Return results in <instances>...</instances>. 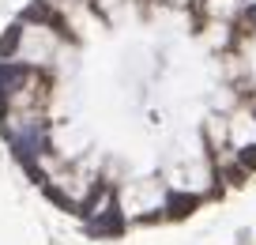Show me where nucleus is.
I'll return each instance as SVG.
<instances>
[{"label":"nucleus","instance_id":"1","mask_svg":"<svg viewBox=\"0 0 256 245\" xmlns=\"http://www.w3.org/2000/svg\"><path fill=\"white\" fill-rule=\"evenodd\" d=\"M192 207H196V196H174L170 200V211L174 215H188Z\"/></svg>","mask_w":256,"mask_h":245},{"label":"nucleus","instance_id":"2","mask_svg":"<svg viewBox=\"0 0 256 245\" xmlns=\"http://www.w3.org/2000/svg\"><path fill=\"white\" fill-rule=\"evenodd\" d=\"M16 46H19V27H12V31L4 34V38H0V57H8Z\"/></svg>","mask_w":256,"mask_h":245},{"label":"nucleus","instance_id":"3","mask_svg":"<svg viewBox=\"0 0 256 245\" xmlns=\"http://www.w3.org/2000/svg\"><path fill=\"white\" fill-rule=\"evenodd\" d=\"M241 166L256 170V147H245V151H241Z\"/></svg>","mask_w":256,"mask_h":245}]
</instances>
